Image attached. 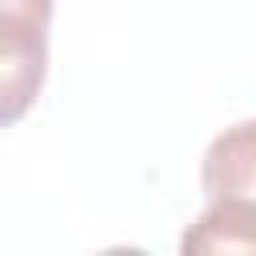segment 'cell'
Masks as SVG:
<instances>
[{
  "label": "cell",
  "mask_w": 256,
  "mask_h": 256,
  "mask_svg": "<svg viewBox=\"0 0 256 256\" xmlns=\"http://www.w3.org/2000/svg\"><path fill=\"white\" fill-rule=\"evenodd\" d=\"M184 252H252L256 248V204L240 196L212 200L204 216L184 232Z\"/></svg>",
  "instance_id": "cell-3"
},
{
  "label": "cell",
  "mask_w": 256,
  "mask_h": 256,
  "mask_svg": "<svg viewBox=\"0 0 256 256\" xmlns=\"http://www.w3.org/2000/svg\"><path fill=\"white\" fill-rule=\"evenodd\" d=\"M52 0H0V128L28 116L48 76Z\"/></svg>",
  "instance_id": "cell-1"
},
{
  "label": "cell",
  "mask_w": 256,
  "mask_h": 256,
  "mask_svg": "<svg viewBox=\"0 0 256 256\" xmlns=\"http://www.w3.org/2000/svg\"><path fill=\"white\" fill-rule=\"evenodd\" d=\"M256 148H252V120H240L236 128H228L224 136L212 140L208 156H204V192L212 200L224 196H240L252 200V180H256Z\"/></svg>",
  "instance_id": "cell-2"
}]
</instances>
